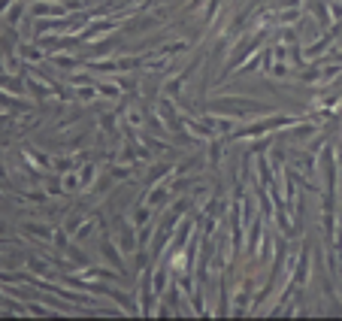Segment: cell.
Segmentation results:
<instances>
[{
  "label": "cell",
  "mask_w": 342,
  "mask_h": 321,
  "mask_svg": "<svg viewBox=\"0 0 342 321\" xmlns=\"http://www.w3.org/2000/svg\"><path fill=\"white\" fill-rule=\"evenodd\" d=\"M251 291H254V282H251V279H245V282H242V288H240V294H237V303H233L240 315H242V312H248V303H251L248 297H251Z\"/></svg>",
  "instance_id": "5"
},
{
  "label": "cell",
  "mask_w": 342,
  "mask_h": 321,
  "mask_svg": "<svg viewBox=\"0 0 342 321\" xmlns=\"http://www.w3.org/2000/svg\"><path fill=\"white\" fill-rule=\"evenodd\" d=\"M258 64H261V55H258V58H251L248 64L242 67V73H251V70H258Z\"/></svg>",
  "instance_id": "9"
},
{
  "label": "cell",
  "mask_w": 342,
  "mask_h": 321,
  "mask_svg": "<svg viewBox=\"0 0 342 321\" xmlns=\"http://www.w3.org/2000/svg\"><path fill=\"white\" fill-rule=\"evenodd\" d=\"M221 152H224L221 136H218V139L212 136V146H209V164H212V167H221Z\"/></svg>",
  "instance_id": "6"
},
{
  "label": "cell",
  "mask_w": 342,
  "mask_h": 321,
  "mask_svg": "<svg viewBox=\"0 0 342 321\" xmlns=\"http://www.w3.org/2000/svg\"><path fill=\"white\" fill-rule=\"evenodd\" d=\"M270 73H273L275 79H285V76H291V67L285 64V61H275V64L270 67Z\"/></svg>",
  "instance_id": "7"
},
{
  "label": "cell",
  "mask_w": 342,
  "mask_h": 321,
  "mask_svg": "<svg viewBox=\"0 0 342 321\" xmlns=\"http://www.w3.org/2000/svg\"><path fill=\"white\" fill-rule=\"evenodd\" d=\"M264 215L261 218H254V225L248 227V239H245V249H248V255H254L258 252V239H261V230H264Z\"/></svg>",
  "instance_id": "4"
},
{
  "label": "cell",
  "mask_w": 342,
  "mask_h": 321,
  "mask_svg": "<svg viewBox=\"0 0 342 321\" xmlns=\"http://www.w3.org/2000/svg\"><path fill=\"white\" fill-rule=\"evenodd\" d=\"M330 39H333V33H330V36H324V39H321L318 46H312V49H309V55H321V52H324V49L330 46Z\"/></svg>",
  "instance_id": "8"
},
{
  "label": "cell",
  "mask_w": 342,
  "mask_h": 321,
  "mask_svg": "<svg viewBox=\"0 0 342 321\" xmlns=\"http://www.w3.org/2000/svg\"><path fill=\"white\" fill-rule=\"evenodd\" d=\"M209 109H212V112H230L233 118H240V115H254V112H267V115H273V109H270L267 103H258V100H240V97H221V100L209 103Z\"/></svg>",
  "instance_id": "2"
},
{
  "label": "cell",
  "mask_w": 342,
  "mask_h": 321,
  "mask_svg": "<svg viewBox=\"0 0 342 321\" xmlns=\"http://www.w3.org/2000/svg\"><path fill=\"white\" fill-rule=\"evenodd\" d=\"M291 161H294V164H297V167H300L306 176H312V173H315V167H318L312 152H294V149H291Z\"/></svg>",
  "instance_id": "3"
},
{
  "label": "cell",
  "mask_w": 342,
  "mask_h": 321,
  "mask_svg": "<svg viewBox=\"0 0 342 321\" xmlns=\"http://www.w3.org/2000/svg\"><path fill=\"white\" fill-rule=\"evenodd\" d=\"M300 122H315V115H273V118H264V122H254L251 128H242L237 133H230L227 139H251V136H261V133H270V130H279V128H288V125H300Z\"/></svg>",
  "instance_id": "1"
}]
</instances>
